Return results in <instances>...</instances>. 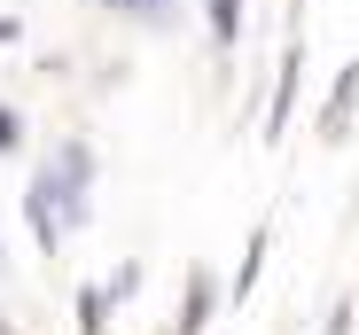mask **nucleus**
<instances>
[{
  "instance_id": "obj_1",
  "label": "nucleus",
  "mask_w": 359,
  "mask_h": 335,
  "mask_svg": "<svg viewBox=\"0 0 359 335\" xmlns=\"http://www.w3.org/2000/svg\"><path fill=\"white\" fill-rule=\"evenodd\" d=\"M32 203H47V218L63 227V242L94 218V141L86 133H63L47 156H39V172H32V187H24Z\"/></svg>"
},
{
  "instance_id": "obj_2",
  "label": "nucleus",
  "mask_w": 359,
  "mask_h": 335,
  "mask_svg": "<svg viewBox=\"0 0 359 335\" xmlns=\"http://www.w3.org/2000/svg\"><path fill=\"white\" fill-rule=\"evenodd\" d=\"M219 304H226L219 273H211V265H188V289H180V312H172V327H164V335H203Z\"/></svg>"
},
{
  "instance_id": "obj_3",
  "label": "nucleus",
  "mask_w": 359,
  "mask_h": 335,
  "mask_svg": "<svg viewBox=\"0 0 359 335\" xmlns=\"http://www.w3.org/2000/svg\"><path fill=\"white\" fill-rule=\"evenodd\" d=\"M297 71H305V31L281 39V71H273V101H266V141L289 133V109H297Z\"/></svg>"
},
{
  "instance_id": "obj_4",
  "label": "nucleus",
  "mask_w": 359,
  "mask_h": 335,
  "mask_svg": "<svg viewBox=\"0 0 359 335\" xmlns=\"http://www.w3.org/2000/svg\"><path fill=\"white\" fill-rule=\"evenodd\" d=\"M351 117H359V63H344L336 86H328V101H320V141H344Z\"/></svg>"
},
{
  "instance_id": "obj_5",
  "label": "nucleus",
  "mask_w": 359,
  "mask_h": 335,
  "mask_svg": "<svg viewBox=\"0 0 359 335\" xmlns=\"http://www.w3.org/2000/svg\"><path fill=\"white\" fill-rule=\"evenodd\" d=\"M203 24H211V55L234 63V47H243V0H203Z\"/></svg>"
},
{
  "instance_id": "obj_6",
  "label": "nucleus",
  "mask_w": 359,
  "mask_h": 335,
  "mask_svg": "<svg viewBox=\"0 0 359 335\" xmlns=\"http://www.w3.org/2000/svg\"><path fill=\"white\" fill-rule=\"evenodd\" d=\"M266 250H273V227L258 218V227H250V250H243V265H234V281H226V297H234V304H243V297L258 289V273H266Z\"/></svg>"
},
{
  "instance_id": "obj_7",
  "label": "nucleus",
  "mask_w": 359,
  "mask_h": 335,
  "mask_svg": "<svg viewBox=\"0 0 359 335\" xmlns=\"http://www.w3.org/2000/svg\"><path fill=\"white\" fill-rule=\"evenodd\" d=\"M71 312H79V335H109V297H102V281H79Z\"/></svg>"
},
{
  "instance_id": "obj_8",
  "label": "nucleus",
  "mask_w": 359,
  "mask_h": 335,
  "mask_svg": "<svg viewBox=\"0 0 359 335\" xmlns=\"http://www.w3.org/2000/svg\"><path fill=\"white\" fill-rule=\"evenodd\" d=\"M94 8H109V16H133V24H149V31H164V24H172V8H180V0H94Z\"/></svg>"
},
{
  "instance_id": "obj_9",
  "label": "nucleus",
  "mask_w": 359,
  "mask_h": 335,
  "mask_svg": "<svg viewBox=\"0 0 359 335\" xmlns=\"http://www.w3.org/2000/svg\"><path fill=\"white\" fill-rule=\"evenodd\" d=\"M102 297H109V304H133V297H141V257H126V265H117L109 281H102Z\"/></svg>"
},
{
  "instance_id": "obj_10",
  "label": "nucleus",
  "mask_w": 359,
  "mask_h": 335,
  "mask_svg": "<svg viewBox=\"0 0 359 335\" xmlns=\"http://www.w3.org/2000/svg\"><path fill=\"white\" fill-rule=\"evenodd\" d=\"M0 156H24V109L0 101Z\"/></svg>"
},
{
  "instance_id": "obj_11",
  "label": "nucleus",
  "mask_w": 359,
  "mask_h": 335,
  "mask_svg": "<svg viewBox=\"0 0 359 335\" xmlns=\"http://www.w3.org/2000/svg\"><path fill=\"white\" fill-rule=\"evenodd\" d=\"M351 320H359V304H351V297H344V304H336V312H328V327H320V335H351Z\"/></svg>"
},
{
  "instance_id": "obj_12",
  "label": "nucleus",
  "mask_w": 359,
  "mask_h": 335,
  "mask_svg": "<svg viewBox=\"0 0 359 335\" xmlns=\"http://www.w3.org/2000/svg\"><path fill=\"white\" fill-rule=\"evenodd\" d=\"M16 39H24V16H16V8H0V47H16Z\"/></svg>"
},
{
  "instance_id": "obj_13",
  "label": "nucleus",
  "mask_w": 359,
  "mask_h": 335,
  "mask_svg": "<svg viewBox=\"0 0 359 335\" xmlns=\"http://www.w3.org/2000/svg\"><path fill=\"white\" fill-rule=\"evenodd\" d=\"M0 335H16V327H8V312H0Z\"/></svg>"
}]
</instances>
